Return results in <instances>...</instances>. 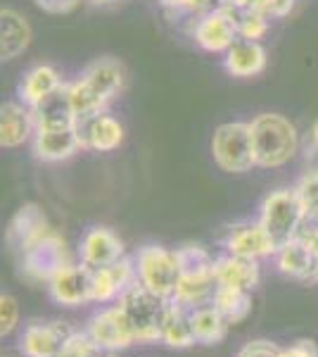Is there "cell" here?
<instances>
[{
	"mask_svg": "<svg viewBox=\"0 0 318 357\" xmlns=\"http://www.w3.org/2000/svg\"><path fill=\"white\" fill-rule=\"evenodd\" d=\"M124 86V65L114 57H97L79 74V79L65 86V98L81 122V119H88L97 112H105L109 102L121 96Z\"/></svg>",
	"mask_w": 318,
	"mask_h": 357,
	"instance_id": "6da1fadb",
	"label": "cell"
},
{
	"mask_svg": "<svg viewBox=\"0 0 318 357\" xmlns=\"http://www.w3.org/2000/svg\"><path fill=\"white\" fill-rule=\"evenodd\" d=\"M31 148L40 162H62L84 151L79 119L69 107L65 91L36 110V134L31 138Z\"/></svg>",
	"mask_w": 318,
	"mask_h": 357,
	"instance_id": "7a4b0ae2",
	"label": "cell"
},
{
	"mask_svg": "<svg viewBox=\"0 0 318 357\" xmlns=\"http://www.w3.org/2000/svg\"><path fill=\"white\" fill-rule=\"evenodd\" d=\"M257 167L278 169L299 153L297 126L278 112H262L250 122Z\"/></svg>",
	"mask_w": 318,
	"mask_h": 357,
	"instance_id": "3957f363",
	"label": "cell"
},
{
	"mask_svg": "<svg viewBox=\"0 0 318 357\" xmlns=\"http://www.w3.org/2000/svg\"><path fill=\"white\" fill-rule=\"evenodd\" d=\"M169 305V298H161L157 293H152L141 281L131 284L119 298V307L124 310L126 319L131 321L136 341L143 345L161 343V326H164Z\"/></svg>",
	"mask_w": 318,
	"mask_h": 357,
	"instance_id": "277c9868",
	"label": "cell"
},
{
	"mask_svg": "<svg viewBox=\"0 0 318 357\" xmlns=\"http://www.w3.org/2000/svg\"><path fill=\"white\" fill-rule=\"evenodd\" d=\"M304 220V205L294 188H278V191L269 193L262 203V212H259V222L269 231L276 248H283L292 238H297L302 234Z\"/></svg>",
	"mask_w": 318,
	"mask_h": 357,
	"instance_id": "5b68a950",
	"label": "cell"
},
{
	"mask_svg": "<svg viewBox=\"0 0 318 357\" xmlns=\"http://www.w3.org/2000/svg\"><path fill=\"white\" fill-rule=\"evenodd\" d=\"M212 155L218 169L228 174H245L257 167L250 122H225L216 126L212 136Z\"/></svg>",
	"mask_w": 318,
	"mask_h": 357,
	"instance_id": "8992f818",
	"label": "cell"
},
{
	"mask_svg": "<svg viewBox=\"0 0 318 357\" xmlns=\"http://www.w3.org/2000/svg\"><path fill=\"white\" fill-rule=\"evenodd\" d=\"M69 264L72 262H69L67 245L55 229H50L48 234L40 236L38 241H33L31 245L19 252V274L33 284H40V281L48 284L55 274H60Z\"/></svg>",
	"mask_w": 318,
	"mask_h": 357,
	"instance_id": "52a82bcc",
	"label": "cell"
},
{
	"mask_svg": "<svg viewBox=\"0 0 318 357\" xmlns=\"http://www.w3.org/2000/svg\"><path fill=\"white\" fill-rule=\"evenodd\" d=\"M136 272L143 286L169 301L181 281L176 250H169L164 245H143L136 255Z\"/></svg>",
	"mask_w": 318,
	"mask_h": 357,
	"instance_id": "ba28073f",
	"label": "cell"
},
{
	"mask_svg": "<svg viewBox=\"0 0 318 357\" xmlns=\"http://www.w3.org/2000/svg\"><path fill=\"white\" fill-rule=\"evenodd\" d=\"M238 24H235V10L212 8L209 13L200 15L193 22V41L205 53L223 55L235 41H238Z\"/></svg>",
	"mask_w": 318,
	"mask_h": 357,
	"instance_id": "9c48e42d",
	"label": "cell"
},
{
	"mask_svg": "<svg viewBox=\"0 0 318 357\" xmlns=\"http://www.w3.org/2000/svg\"><path fill=\"white\" fill-rule=\"evenodd\" d=\"M77 329L67 321H40L33 319L19 336V353L24 357H60Z\"/></svg>",
	"mask_w": 318,
	"mask_h": 357,
	"instance_id": "30bf717a",
	"label": "cell"
},
{
	"mask_svg": "<svg viewBox=\"0 0 318 357\" xmlns=\"http://www.w3.org/2000/svg\"><path fill=\"white\" fill-rule=\"evenodd\" d=\"M86 333L93 338L95 345H100L107 353H119V350H126L138 343L131 321L126 319L124 310H121L119 305L100 310L97 314L90 317L88 326H86Z\"/></svg>",
	"mask_w": 318,
	"mask_h": 357,
	"instance_id": "8fae6325",
	"label": "cell"
},
{
	"mask_svg": "<svg viewBox=\"0 0 318 357\" xmlns=\"http://www.w3.org/2000/svg\"><path fill=\"white\" fill-rule=\"evenodd\" d=\"M65 86L67 84L62 82V74L53 65H33L17 84V100H22L31 110H40L55 96H60Z\"/></svg>",
	"mask_w": 318,
	"mask_h": 357,
	"instance_id": "7c38bea8",
	"label": "cell"
},
{
	"mask_svg": "<svg viewBox=\"0 0 318 357\" xmlns=\"http://www.w3.org/2000/svg\"><path fill=\"white\" fill-rule=\"evenodd\" d=\"M93 291V269L86 264H69L60 274H55L48 281L50 298L62 307H79L84 303H90Z\"/></svg>",
	"mask_w": 318,
	"mask_h": 357,
	"instance_id": "4fadbf2b",
	"label": "cell"
},
{
	"mask_svg": "<svg viewBox=\"0 0 318 357\" xmlns=\"http://www.w3.org/2000/svg\"><path fill=\"white\" fill-rule=\"evenodd\" d=\"M79 257H81V264H86L88 269L109 267V264L119 262L121 257H124V241H121L112 229L93 227L81 238Z\"/></svg>",
	"mask_w": 318,
	"mask_h": 357,
	"instance_id": "5bb4252c",
	"label": "cell"
},
{
	"mask_svg": "<svg viewBox=\"0 0 318 357\" xmlns=\"http://www.w3.org/2000/svg\"><path fill=\"white\" fill-rule=\"evenodd\" d=\"M225 250L230 255L250 257V260H259L266 255H276V243L271 241L269 231L262 227V222H242L228 229V236L223 241Z\"/></svg>",
	"mask_w": 318,
	"mask_h": 357,
	"instance_id": "9a60e30c",
	"label": "cell"
},
{
	"mask_svg": "<svg viewBox=\"0 0 318 357\" xmlns=\"http://www.w3.org/2000/svg\"><path fill=\"white\" fill-rule=\"evenodd\" d=\"M79 131H81L84 151L112 153L124 143V124H121L114 114H109L107 110L97 112L88 119H81Z\"/></svg>",
	"mask_w": 318,
	"mask_h": 357,
	"instance_id": "2e32d148",
	"label": "cell"
},
{
	"mask_svg": "<svg viewBox=\"0 0 318 357\" xmlns=\"http://www.w3.org/2000/svg\"><path fill=\"white\" fill-rule=\"evenodd\" d=\"M276 267L287 279L309 281V284H316L318 281V255L302 236H297L290 243L278 248V252H276Z\"/></svg>",
	"mask_w": 318,
	"mask_h": 357,
	"instance_id": "e0dca14e",
	"label": "cell"
},
{
	"mask_svg": "<svg viewBox=\"0 0 318 357\" xmlns=\"http://www.w3.org/2000/svg\"><path fill=\"white\" fill-rule=\"evenodd\" d=\"M36 134V110L22 100H8L0 107V146L19 148Z\"/></svg>",
	"mask_w": 318,
	"mask_h": 357,
	"instance_id": "ac0fdd59",
	"label": "cell"
},
{
	"mask_svg": "<svg viewBox=\"0 0 318 357\" xmlns=\"http://www.w3.org/2000/svg\"><path fill=\"white\" fill-rule=\"evenodd\" d=\"M50 224H48V217L45 212L40 210L38 205L33 203H26L22 205L19 210L15 212V217L10 220V227H8V234H5V241L13 250L19 255L24 248H29L33 241H38L40 236H45L50 231Z\"/></svg>",
	"mask_w": 318,
	"mask_h": 357,
	"instance_id": "d6986e66",
	"label": "cell"
},
{
	"mask_svg": "<svg viewBox=\"0 0 318 357\" xmlns=\"http://www.w3.org/2000/svg\"><path fill=\"white\" fill-rule=\"evenodd\" d=\"M138 281V272L129 257H121L119 262L109 267L93 269V291L90 298L93 303H109L114 298H121V293Z\"/></svg>",
	"mask_w": 318,
	"mask_h": 357,
	"instance_id": "ffe728a7",
	"label": "cell"
},
{
	"mask_svg": "<svg viewBox=\"0 0 318 357\" xmlns=\"http://www.w3.org/2000/svg\"><path fill=\"white\" fill-rule=\"evenodd\" d=\"M33 31L24 15L13 8L0 10V57L3 62L17 60L31 45Z\"/></svg>",
	"mask_w": 318,
	"mask_h": 357,
	"instance_id": "44dd1931",
	"label": "cell"
},
{
	"mask_svg": "<svg viewBox=\"0 0 318 357\" xmlns=\"http://www.w3.org/2000/svg\"><path fill=\"white\" fill-rule=\"evenodd\" d=\"M223 69L235 79H252L266 69V50L259 41L238 38L223 53Z\"/></svg>",
	"mask_w": 318,
	"mask_h": 357,
	"instance_id": "7402d4cb",
	"label": "cell"
},
{
	"mask_svg": "<svg viewBox=\"0 0 318 357\" xmlns=\"http://www.w3.org/2000/svg\"><path fill=\"white\" fill-rule=\"evenodd\" d=\"M214 276H216L218 286L254 291L259 279H262V272H259V260L238 257L228 252V255H223V257H216V262H214Z\"/></svg>",
	"mask_w": 318,
	"mask_h": 357,
	"instance_id": "603a6c76",
	"label": "cell"
},
{
	"mask_svg": "<svg viewBox=\"0 0 318 357\" xmlns=\"http://www.w3.org/2000/svg\"><path fill=\"white\" fill-rule=\"evenodd\" d=\"M161 343L176 350L190 348V345L198 343L193 329V307H186V305L171 301L164 326H161Z\"/></svg>",
	"mask_w": 318,
	"mask_h": 357,
	"instance_id": "cb8c5ba5",
	"label": "cell"
},
{
	"mask_svg": "<svg viewBox=\"0 0 318 357\" xmlns=\"http://www.w3.org/2000/svg\"><path fill=\"white\" fill-rule=\"evenodd\" d=\"M228 321L218 312L216 307L209 305H200L193 310V329H195V341L200 345H218L228 336Z\"/></svg>",
	"mask_w": 318,
	"mask_h": 357,
	"instance_id": "d4e9b609",
	"label": "cell"
},
{
	"mask_svg": "<svg viewBox=\"0 0 318 357\" xmlns=\"http://www.w3.org/2000/svg\"><path fill=\"white\" fill-rule=\"evenodd\" d=\"M212 305L225 317L228 324H240V321H245L252 312V291L216 286Z\"/></svg>",
	"mask_w": 318,
	"mask_h": 357,
	"instance_id": "484cf974",
	"label": "cell"
},
{
	"mask_svg": "<svg viewBox=\"0 0 318 357\" xmlns=\"http://www.w3.org/2000/svg\"><path fill=\"white\" fill-rule=\"evenodd\" d=\"M178 269H181V279H216L214 276V262L212 252L202 245H183L176 250Z\"/></svg>",
	"mask_w": 318,
	"mask_h": 357,
	"instance_id": "4316f807",
	"label": "cell"
},
{
	"mask_svg": "<svg viewBox=\"0 0 318 357\" xmlns=\"http://www.w3.org/2000/svg\"><path fill=\"white\" fill-rule=\"evenodd\" d=\"M269 15L259 13L257 8H247L235 13V24H238V36L245 41H259L269 33Z\"/></svg>",
	"mask_w": 318,
	"mask_h": 357,
	"instance_id": "83f0119b",
	"label": "cell"
},
{
	"mask_svg": "<svg viewBox=\"0 0 318 357\" xmlns=\"http://www.w3.org/2000/svg\"><path fill=\"white\" fill-rule=\"evenodd\" d=\"M299 200L304 205V215L306 220L304 224H311V227H318V169L306 172V174L299 178V183L294 186Z\"/></svg>",
	"mask_w": 318,
	"mask_h": 357,
	"instance_id": "f1b7e54d",
	"label": "cell"
},
{
	"mask_svg": "<svg viewBox=\"0 0 318 357\" xmlns=\"http://www.w3.org/2000/svg\"><path fill=\"white\" fill-rule=\"evenodd\" d=\"M159 5L173 20H188V17H200L209 13L214 0H159Z\"/></svg>",
	"mask_w": 318,
	"mask_h": 357,
	"instance_id": "f546056e",
	"label": "cell"
},
{
	"mask_svg": "<svg viewBox=\"0 0 318 357\" xmlns=\"http://www.w3.org/2000/svg\"><path fill=\"white\" fill-rule=\"evenodd\" d=\"M107 355H109L107 350H102L100 345H95L88 333L77 331L60 357H107Z\"/></svg>",
	"mask_w": 318,
	"mask_h": 357,
	"instance_id": "4dcf8cb0",
	"label": "cell"
},
{
	"mask_svg": "<svg viewBox=\"0 0 318 357\" xmlns=\"http://www.w3.org/2000/svg\"><path fill=\"white\" fill-rule=\"evenodd\" d=\"M17 321H19V305L10 293L0 296V336H10L17 329Z\"/></svg>",
	"mask_w": 318,
	"mask_h": 357,
	"instance_id": "1f68e13d",
	"label": "cell"
},
{
	"mask_svg": "<svg viewBox=\"0 0 318 357\" xmlns=\"http://www.w3.org/2000/svg\"><path fill=\"white\" fill-rule=\"evenodd\" d=\"M294 5H297V0H252L250 8H257L259 13L280 20V17H287L292 13Z\"/></svg>",
	"mask_w": 318,
	"mask_h": 357,
	"instance_id": "d6a6232c",
	"label": "cell"
},
{
	"mask_svg": "<svg viewBox=\"0 0 318 357\" xmlns=\"http://www.w3.org/2000/svg\"><path fill=\"white\" fill-rule=\"evenodd\" d=\"M278 353H280V348L273 341L257 338V341H250V343L242 345L235 357H276Z\"/></svg>",
	"mask_w": 318,
	"mask_h": 357,
	"instance_id": "836d02e7",
	"label": "cell"
},
{
	"mask_svg": "<svg viewBox=\"0 0 318 357\" xmlns=\"http://www.w3.org/2000/svg\"><path fill=\"white\" fill-rule=\"evenodd\" d=\"M276 357H318V348L311 338H299L290 348H280V353Z\"/></svg>",
	"mask_w": 318,
	"mask_h": 357,
	"instance_id": "e575fe53",
	"label": "cell"
},
{
	"mask_svg": "<svg viewBox=\"0 0 318 357\" xmlns=\"http://www.w3.org/2000/svg\"><path fill=\"white\" fill-rule=\"evenodd\" d=\"M43 13L48 15H67L81 3V0H33Z\"/></svg>",
	"mask_w": 318,
	"mask_h": 357,
	"instance_id": "d590c367",
	"label": "cell"
},
{
	"mask_svg": "<svg viewBox=\"0 0 318 357\" xmlns=\"http://www.w3.org/2000/svg\"><path fill=\"white\" fill-rule=\"evenodd\" d=\"M302 238L306 241V243H309L311 248H314V252L318 255V227H311V224H304L302 227Z\"/></svg>",
	"mask_w": 318,
	"mask_h": 357,
	"instance_id": "8d00e7d4",
	"label": "cell"
},
{
	"mask_svg": "<svg viewBox=\"0 0 318 357\" xmlns=\"http://www.w3.org/2000/svg\"><path fill=\"white\" fill-rule=\"evenodd\" d=\"M218 8H228V10H247L252 5V0H216Z\"/></svg>",
	"mask_w": 318,
	"mask_h": 357,
	"instance_id": "74e56055",
	"label": "cell"
},
{
	"mask_svg": "<svg viewBox=\"0 0 318 357\" xmlns=\"http://www.w3.org/2000/svg\"><path fill=\"white\" fill-rule=\"evenodd\" d=\"M306 151H311V155L318 153V119L311 126V136H309V146H306Z\"/></svg>",
	"mask_w": 318,
	"mask_h": 357,
	"instance_id": "f35d334b",
	"label": "cell"
},
{
	"mask_svg": "<svg viewBox=\"0 0 318 357\" xmlns=\"http://www.w3.org/2000/svg\"><path fill=\"white\" fill-rule=\"evenodd\" d=\"M93 5H109V3H114V0H90Z\"/></svg>",
	"mask_w": 318,
	"mask_h": 357,
	"instance_id": "ab89813d",
	"label": "cell"
}]
</instances>
